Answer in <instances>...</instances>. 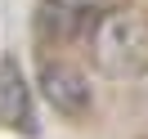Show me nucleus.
<instances>
[{
	"label": "nucleus",
	"instance_id": "nucleus-3",
	"mask_svg": "<svg viewBox=\"0 0 148 139\" xmlns=\"http://www.w3.org/2000/svg\"><path fill=\"white\" fill-rule=\"evenodd\" d=\"M40 94L63 117H81L90 108V81L72 63H40Z\"/></svg>",
	"mask_w": 148,
	"mask_h": 139
},
{
	"label": "nucleus",
	"instance_id": "nucleus-1",
	"mask_svg": "<svg viewBox=\"0 0 148 139\" xmlns=\"http://www.w3.org/2000/svg\"><path fill=\"white\" fill-rule=\"evenodd\" d=\"M94 67L112 81H135L148 72V18L139 9H108L90 27Z\"/></svg>",
	"mask_w": 148,
	"mask_h": 139
},
{
	"label": "nucleus",
	"instance_id": "nucleus-4",
	"mask_svg": "<svg viewBox=\"0 0 148 139\" xmlns=\"http://www.w3.org/2000/svg\"><path fill=\"white\" fill-rule=\"evenodd\" d=\"M0 121H5L9 130H23V135L36 130V117H32V90H27V81H23L18 58H5V63H0Z\"/></svg>",
	"mask_w": 148,
	"mask_h": 139
},
{
	"label": "nucleus",
	"instance_id": "nucleus-2",
	"mask_svg": "<svg viewBox=\"0 0 148 139\" xmlns=\"http://www.w3.org/2000/svg\"><path fill=\"white\" fill-rule=\"evenodd\" d=\"M108 9H112V0H40L36 31L45 40H72L81 31H90Z\"/></svg>",
	"mask_w": 148,
	"mask_h": 139
}]
</instances>
